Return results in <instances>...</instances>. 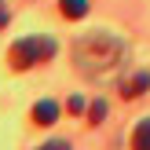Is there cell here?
<instances>
[{
	"label": "cell",
	"instance_id": "obj_7",
	"mask_svg": "<svg viewBox=\"0 0 150 150\" xmlns=\"http://www.w3.org/2000/svg\"><path fill=\"white\" fill-rule=\"evenodd\" d=\"M88 117H92V125H99L103 117H106V103H92V110H88Z\"/></svg>",
	"mask_w": 150,
	"mask_h": 150
},
{
	"label": "cell",
	"instance_id": "obj_2",
	"mask_svg": "<svg viewBox=\"0 0 150 150\" xmlns=\"http://www.w3.org/2000/svg\"><path fill=\"white\" fill-rule=\"evenodd\" d=\"M51 55H55V40H51V37H22V40L11 44L7 62H11L15 70H29V66H37V62H48Z\"/></svg>",
	"mask_w": 150,
	"mask_h": 150
},
{
	"label": "cell",
	"instance_id": "obj_1",
	"mask_svg": "<svg viewBox=\"0 0 150 150\" xmlns=\"http://www.w3.org/2000/svg\"><path fill=\"white\" fill-rule=\"evenodd\" d=\"M73 62L84 77L103 81L125 62V44L110 33H84L77 44H73Z\"/></svg>",
	"mask_w": 150,
	"mask_h": 150
},
{
	"label": "cell",
	"instance_id": "obj_8",
	"mask_svg": "<svg viewBox=\"0 0 150 150\" xmlns=\"http://www.w3.org/2000/svg\"><path fill=\"white\" fill-rule=\"evenodd\" d=\"M66 106H70V114H81V110H84V99H77V95H73Z\"/></svg>",
	"mask_w": 150,
	"mask_h": 150
},
{
	"label": "cell",
	"instance_id": "obj_6",
	"mask_svg": "<svg viewBox=\"0 0 150 150\" xmlns=\"http://www.w3.org/2000/svg\"><path fill=\"white\" fill-rule=\"evenodd\" d=\"M146 84H150V73H139L136 81H128V84H125V99H136V95H143V92H146Z\"/></svg>",
	"mask_w": 150,
	"mask_h": 150
},
{
	"label": "cell",
	"instance_id": "obj_9",
	"mask_svg": "<svg viewBox=\"0 0 150 150\" xmlns=\"http://www.w3.org/2000/svg\"><path fill=\"white\" fill-rule=\"evenodd\" d=\"M0 26H7V4L0 0Z\"/></svg>",
	"mask_w": 150,
	"mask_h": 150
},
{
	"label": "cell",
	"instance_id": "obj_3",
	"mask_svg": "<svg viewBox=\"0 0 150 150\" xmlns=\"http://www.w3.org/2000/svg\"><path fill=\"white\" fill-rule=\"evenodd\" d=\"M33 121H37V125H44V128H48V125H55V121H59V103L40 99V103L33 106Z\"/></svg>",
	"mask_w": 150,
	"mask_h": 150
},
{
	"label": "cell",
	"instance_id": "obj_4",
	"mask_svg": "<svg viewBox=\"0 0 150 150\" xmlns=\"http://www.w3.org/2000/svg\"><path fill=\"white\" fill-rule=\"evenodd\" d=\"M59 7H62L66 18H84L88 15V0H59Z\"/></svg>",
	"mask_w": 150,
	"mask_h": 150
},
{
	"label": "cell",
	"instance_id": "obj_5",
	"mask_svg": "<svg viewBox=\"0 0 150 150\" xmlns=\"http://www.w3.org/2000/svg\"><path fill=\"white\" fill-rule=\"evenodd\" d=\"M132 146H136V150H150V117L139 121V128L132 132Z\"/></svg>",
	"mask_w": 150,
	"mask_h": 150
}]
</instances>
